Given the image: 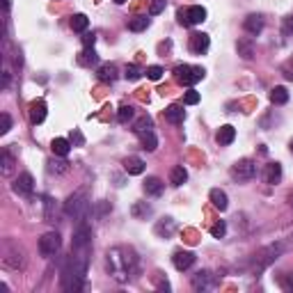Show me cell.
I'll return each instance as SVG.
<instances>
[{"mask_svg": "<svg viewBox=\"0 0 293 293\" xmlns=\"http://www.w3.org/2000/svg\"><path fill=\"white\" fill-rule=\"evenodd\" d=\"M138 268V257L131 247H112L108 250V270L117 282H129Z\"/></svg>", "mask_w": 293, "mask_h": 293, "instance_id": "6da1fadb", "label": "cell"}, {"mask_svg": "<svg viewBox=\"0 0 293 293\" xmlns=\"http://www.w3.org/2000/svg\"><path fill=\"white\" fill-rule=\"evenodd\" d=\"M0 263L5 268H12V270H21L26 268V252L12 238H5L3 245H0Z\"/></svg>", "mask_w": 293, "mask_h": 293, "instance_id": "7a4b0ae2", "label": "cell"}, {"mask_svg": "<svg viewBox=\"0 0 293 293\" xmlns=\"http://www.w3.org/2000/svg\"><path fill=\"white\" fill-rule=\"evenodd\" d=\"M87 211H90V199H87V195L82 193H73L69 199L65 202V213L69 218H76V220H80V218H85L87 216Z\"/></svg>", "mask_w": 293, "mask_h": 293, "instance_id": "3957f363", "label": "cell"}, {"mask_svg": "<svg viewBox=\"0 0 293 293\" xmlns=\"http://www.w3.org/2000/svg\"><path fill=\"white\" fill-rule=\"evenodd\" d=\"M204 71L202 67H190V65H179L174 67V80L179 82V85H195V82H199L204 78Z\"/></svg>", "mask_w": 293, "mask_h": 293, "instance_id": "277c9868", "label": "cell"}, {"mask_svg": "<svg viewBox=\"0 0 293 293\" xmlns=\"http://www.w3.org/2000/svg\"><path fill=\"white\" fill-rule=\"evenodd\" d=\"M232 177L236 181H250L257 177V163L250 158H241L232 165Z\"/></svg>", "mask_w": 293, "mask_h": 293, "instance_id": "5b68a950", "label": "cell"}, {"mask_svg": "<svg viewBox=\"0 0 293 293\" xmlns=\"http://www.w3.org/2000/svg\"><path fill=\"white\" fill-rule=\"evenodd\" d=\"M62 247V236L57 232H48L39 238V252L41 257H55Z\"/></svg>", "mask_w": 293, "mask_h": 293, "instance_id": "8992f818", "label": "cell"}, {"mask_svg": "<svg viewBox=\"0 0 293 293\" xmlns=\"http://www.w3.org/2000/svg\"><path fill=\"white\" fill-rule=\"evenodd\" d=\"M177 18L181 26H199V23L206 21V9H204L202 5H193V7H188L185 12L181 9V12L177 14Z\"/></svg>", "mask_w": 293, "mask_h": 293, "instance_id": "52a82bcc", "label": "cell"}, {"mask_svg": "<svg viewBox=\"0 0 293 293\" xmlns=\"http://www.w3.org/2000/svg\"><path fill=\"white\" fill-rule=\"evenodd\" d=\"M90 245H92V229L87 224H80L76 229V234H73L71 250H90Z\"/></svg>", "mask_w": 293, "mask_h": 293, "instance_id": "ba28073f", "label": "cell"}, {"mask_svg": "<svg viewBox=\"0 0 293 293\" xmlns=\"http://www.w3.org/2000/svg\"><path fill=\"white\" fill-rule=\"evenodd\" d=\"M188 46H190V51H193L195 55H202V53L208 51L211 39H208V35H204V32H193V35H190Z\"/></svg>", "mask_w": 293, "mask_h": 293, "instance_id": "9c48e42d", "label": "cell"}, {"mask_svg": "<svg viewBox=\"0 0 293 293\" xmlns=\"http://www.w3.org/2000/svg\"><path fill=\"white\" fill-rule=\"evenodd\" d=\"M195 259H197V257H195L190 250H179V252H174L172 263H174V268H177V270H181V273H183V270H188V268L193 266Z\"/></svg>", "mask_w": 293, "mask_h": 293, "instance_id": "30bf717a", "label": "cell"}, {"mask_svg": "<svg viewBox=\"0 0 293 293\" xmlns=\"http://www.w3.org/2000/svg\"><path fill=\"white\" fill-rule=\"evenodd\" d=\"M14 190H16L18 195H32V190H35V179H32V174L30 172L18 174V179L14 181Z\"/></svg>", "mask_w": 293, "mask_h": 293, "instance_id": "8fae6325", "label": "cell"}, {"mask_svg": "<svg viewBox=\"0 0 293 293\" xmlns=\"http://www.w3.org/2000/svg\"><path fill=\"white\" fill-rule=\"evenodd\" d=\"M154 232H156V236H160V238H170L177 232V222H174V218H160L158 222H156Z\"/></svg>", "mask_w": 293, "mask_h": 293, "instance_id": "7c38bea8", "label": "cell"}, {"mask_svg": "<svg viewBox=\"0 0 293 293\" xmlns=\"http://www.w3.org/2000/svg\"><path fill=\"white\" fill-rule=\"evenodd\" d=\"M46 112H48V106H46V101H41V99H37V101H32L30 103V121L32 124H41L44 119H46Z\"/></svg>", "mask_w": 293, "mask_h": 293, "instance_id": "4fadbf2b", "label": "cell"}, {"mask_svg": "<svg viewBox=\"0 0 293 293\" xmlns=\"http://www.w3.org/2000/svg\"><path fill=\"white\" fill-rule=\"evenodd\" d=\"M213 284H216V280H213V275L208 270H199L197 275L193 277V289L195 291H206V289H211Z\"/></svg>", "mask_w": 293, "mask_h": 293, "instance_id": "5bb4252c", "label": "cell"}, {"mask_svg": "<svg viewBox=\"0 0 293 293\" xmlns=\"http://www.w3.org/2000/svg\"><path fill=\"white\" fill-rule=\"evenodd\" d=\"M216 140H218V144H220V146H227V144H232L234 140H236V129H234L232 124H224V126H220V131H218Z\"/></svg>", "mask_w": 293, "mask_h": 293, "instance_id": "9a60e30c", "label": "cell"}, {"mask_svg": "<svg viewBox=\"0 0 293 293\" xmlns=\"http://www.w3.org/2000/svg\"><path fill=\"white\" fill-rule=\"evenodd\" d=\"M208 199H211V204L218 208V211H227V206H229V197H227V193H224V190L213 188L211 193H208Z\"/></svg>", "mask_w": 293, "mask_h": 293, "instance_id": "2e32d148", "label": "cell"}, {"mask_svg": "<svg viewBox=\"0 0 293 293\" xmlns=\"http://www.w3.org/2000/svg\"><path fill=\"white\" fill-rule=\"evenodd\" d=\"M243 28H245V32L247 35H259V32L263 30V18L259 16V14H250V16L243 21Z\"/></svg>", "mask_w": 293, "mask_h": 293, "instance_id": "e0dca14e", "label": "cell"}, {"mask_svg": "<svg viewBox=\"0 0 293 293\" xmlns=\"http://www.w3.org/2000/svg\"><path fill=\"white\" fill-rule=\"evenodd\" d=\"M124 170L131 174V177H138V174L144 172V160L138 158V156H129V158L124 160Z\"/></svg>", "mask_w": 293, "mask_h": 293, "instance_id": "ac0fdd59", "label": "cell"}, {"mask_svg": "<svg viewBox=\"0 0 293 293\" xmlns=\"http://www.w3.org/2000/svg\"><path fill=\"white\" fill-rule=\"evenodd\" d=\"M165 119H168L170 124H183V119H185V110H183V106L172 103L168 110H165Z\"/></svg>", "mask_w": 293, "mask_h": 293, "instance_id": "d6986e66", "label": "cell"}, {"mask_svg": "<svg viewBox=\"0 0 293 293\" xmlns=\"http://www.w3.org/2000/svg\"><path fill=\"white\" fill-rule=\"evenodd\" d=\"M236 51L243 60H252V57H255V44H252L250 37H243V39H238Z\"/></svg>", "mask_w": 293, "mask_h": 293, "instance_id": "ffe728a7", "label": "cell"}, {"mask_svg": "<svg viewBox=\"0 0 293 293\" xmlns=\"http://www.w3.org/2000/svg\"><path fill=\"white\" fill-rule=\"evenodd\" d=\"M282 179V165L280 163H268L263 170V181L266 183H277Z\"/></svg>", "mask_w": 293, "mask_h": 293, "instance_id": "44dd1931", "label": "cell"}, {"mask_svg": "<svg viewBox=\"0 0 293 293\" xmlns=\"http://www.w3.org/2000/svg\"><path fill=\"white\" fill-rule=\"evenodd\" d=\"M163 190H165V183L160 181L158 177H149L144 181V193L151 195V197H158V195H163Z\"/></svg>", "mask_w": 293, "mask_h": 293, "instance_id": "7402d4cb", "label": "cell"}, {"mask_svg": "<svg viewBox=\"0 0 293 293\" xmlns=\"http://www.w3.org/2000/svg\"><path fill=\"white\" fill-rule=\"evenodd\" d=\"M96 76H99L101 82H115L117 80V67L108 62V65H101L99 71H96Z\"/></svg>", "mask_w": 293, "mask_h": 293, "instance_id": "603a6c76", "label": "cell"}, {"mask_svg": "<svg viewBox=\"0 0 293 293\" xmlns=\"http://www.w3.org/2000/svg\"><path fill=\"white\" fill-rule=\"evenodd\" d=\"M188 181V172H185L183 165H174L172 172H170V183L174 185V188H179V185H183Z\"/></svg>", "mask_w": 293, "mask_h": 293, "instance_id": "cb8c5ba5", "label": "cell"}, {"mask_svg": "<svg viewBox=\"0 0 293 293\" xmlns=\"http://www.w3.org/2000/svg\"><path fill=\"white\" fill-rule=\"evenodd\" d=\"M51 149H53V154H55V156L65 158V156L71 151V140H67V138H55V140L51 142Z\"/></svg>", "mask_w": 293, "mask_h": 293, "instance_id": "d4e9b609", "label": "cell"}, {"mask_svg": "<svg viewBox=\"0 0 293 293\" xmlns=\"http://www.w3.org/2000/svg\"><path fill=\"white\" fill-rule=\"evenodd\" d=\"M286 101H289V92H286V87H282V85L273 87V90H270V103L284 106Z\"/></svg>", "mask_w": 293, "mask_h": 293, "instance_id": "484cf974", "label": "cell"}, {"mask_svg": "<svg viewBox=\"0 0 293 293\" xmlns=\"http://www.w3.org/2000/svg\"><path fill=\"white\" fill-rule=\"evenodd\" d=\"M87 26H90V18L85 14H73L71 16V30L73 32H85Z\"/></svg>", "mask_w": 293, "mask_h": 293, "instance_id": "4316f807", "label": "cell"}, {"mask_svg": "<svg viewBox=\"0 0 293 293\" xmlns=\"http://www.w3.org/2000/svg\"><path fill=\"white\" fill-rule=\"evenodd\" d=\"M151 129H154V121H151V117H146V115L140 117V119L133 124V131L138 135H142V133H146V131H151Z\"/></svg>", "mask_w": 293, "mask_h": 293, "instance_id": "83f0119b", "label": "cell"}, {"mask_svg": "<svg viewBox=\"0 0 293 293\" xmlns=\"http://www.w3.org/2000/svg\"><path fill=\"white\" fill-rule=\"evenodd\" d=\"M146 28H149V18L146 16H135L129 21V30H133V32H142Z\"/></svg>", "mask_w": 293, "mask_h": 293, "instance_id": "f1b7e54d", "label": "cell"}, {"mask_svg": "<svg viewBox=\"0 0 293 293\" xmlns=\"http://www.w3.org/2000/svg\"><path fill=\"white\" fill-rule=\"evenodd\" d=\"M96 60H99V55H96V51L94 48H85V51L80 53V65L82 67H90V65H96Z\"/></svg>", "mask_w": 293, "mask_h": 293, "instance_id": "f546056e", "label": "cell"}, {"mask_svg": "<svg viewBox=\"0 0 293 293\" xmlns=\"http://www.w3.org/2000/svg\"><path fill=\"white\" fill-rule=\"evenodd\" d=\"M140 138H142V149H146V151H154L156 146H158V140H156L154 131H146V133H142Z\"/></svg>", "mask_w": 293, "mask_h": 293, "instance_id": "4dcf8cb0", "label": "cell"}, {"mask_svg": "<svg viewBox=\"0 0 293 293\" xmlns=\"http://www.w3.org/2000/svg\"><path fill=\"white\" fill-rule=\"evenodd\" d=\"M0 165H3V174H5V177H9V174H12V170H14V158L7 154V151H3V154H0Z\"/></svg>", "mask_w": 293, "mask_h": 293, "instance_id": "1f68e13d", "label": "cell"}, {"mask_svg": "<svg viewBox=\"0 0 293 293\" xmlns=\"http://www.w3.org/2000/svg\"><path fill=\"white\" fill-rule=\"evenodd\" d=\"M142 73H144V71L140 69L138 65H129V67L124 69V78H126V80H138V78L142 76Z\"/></svg>", "mask_w": 293, "mask_h": 293, "instance_id": "d6a6232c", "label": "cell"}, {"mask_svg": "<svg viewBox=\"0 0 293 293\" xmlns=\"http://www.w3.org/2000/svg\"><path fill=\"white\" fill-rule=\"evenodd\" d=\"M131 213H133L135 218H146V216H151V206L149 204H133Z\"/></svg>", "mask_w": 293, "mask_h": 293, "instance_id": "836d02e7", "label": "cell"}, {"mask_svg": "<svg viewBox=\"0 0 293 293\" xmlns=\"http://www.w3.org/2000/svg\"><path fill=\"white\" fill-rule=\"evenodd\" d=\"M146 78H149V80H160V78H163V67H158V65H154V67H146Z\"/></svg>", "mask_w": 293, "mask_h": 293, "instance_id": "e575fe53", "label": "cell"}, {"mask_svg": "<svg viewBox=\"0 0 293 293\" xmlns=\"http://www.w3.org/2000/svg\"><path fill=\"white\" fill-rule=\"evenodd\" d=\"M51 172H57V174H62V172H69V163H67V160H51Z\"/></svg>", "mask_w": 293, "mask_h": 293, "instance_id": "d590c367", "label": "cell"}, {"mask_svg": "<svg viewBox=\"0 0 293 293\" xmlns=\"http://www.w3.org/2000/svg\"><path fill=\"white\" fill-rule=\"evenodd\" d=\"M117 119H119L121 124H126L129 119H133V108H131V106H121L119 112H117Z\"/></svg>", "mask_w": 293, "mask_h": 293, "instance_id": "8d00e7d4", "label": "cell"}, {"mask_svg": "<svg viewBox=\"0 0 293 293\" xmlns=\"http://www.w3.org/2000/svg\"><path fill=\"white\" fill-rule=\"evenodd\" d=\"M224 234H227V224H224L222 220L211 227V236H213V238H224Z\"/></svg>", "mask_w": 293, "mask_h": 293, "instance_id": "74e56055", "label": "cell"}, {"mask_svg": "<svg viewBox=\"0 0 293 293\" xmlns=\"http://www.w3.org/2000/svg\"><path fill=\"white\" fill-rule=\"evenodd\" d=\"M183 103L185 106H197L199 103V92L197 90H188L183 96Z\"/></svg>", "mask_w": 293, "mask_h": 293, "instance_id": "f35d334b", "label": "cell"}, {"mask_svg": "<svg viewBox=\"0 0 293 293\" xmlns=\"http://www.w3.org/2000/svg\"><path fill=\"white\" fill-rule=\"evenodd\" d=\"M282 35H286V37L293 35V14H289L286 18H282Z\"/></svg>", "mask_w": 293, "mask_h": 293, "instance_id": "ab89813d", "label": "cell"}, {"mask_svg": "<svg viewBox=\"0 0 293 293\" xmlns=\"http://www.w3.org/2000/svg\"><path fill=\"white\" fill-rule=\"evenodd\" d=\"M280 286L284 291H293V273H284V275L280 277Z\"/></svg>", "mask_w": 293, "mask_h": 293, "instance_id": "60d3db41", "label": "cell"}, {"mask_svg": "<svg viewBox=\"0 0 293 293\" xmlns=\"http://www.w3.org/2000/svg\"><path fill=\"white\" fill-rule=\"evenodd\" d=\"M165 0H154V3H151V7H149V16H156V14H160L165 9Z\"/></svg>", "mask_w": 293, "mask_h": 293, "instance_id": "b9f144b4", "label": "cell"}, {"mask_svg": "<svg viewBox=\"0 0 293 293\" xmlns=\"http://www.w3.org/2000/svg\"><path fill=\"white\" fill-rule=\"evenodd\" d=\"M69 140H71V144H73V146H82V144H85V138H82V133H80L78 129H73V131H71Z\"/></svg>", "mask_w": 293, "mask_h": 293, "instance_id": "7bdbcfd3", "label": "cell"}, {"mask_svg": "<svg viewBox=\"0 0 293 293\" xmlns=\"http://www.w3.org/2000/svg\"><path fill=\"white\" fill-rule=\"evenodd\" d=\"M282 73H284L286 80L293 82V57H291V60H286L284 65H282Z\"/></svg>", "mask_w": 293, "mask_h": 293, "instance_id": "ee69618b", "label": "cell"}, {"mask_svg": "<svg viewBox=\"0 0 293 293\" xmlns=\"http://www.w3.org/2000/svg\"><path fill=\"white\" fill-rule=\"evenodd\" d=\"M0 121H3V126H0V133H9V129H12V117L7 115V112H3V117H0Z\"/></svg>", "mask_w": 293, "mask_h": 293, "instance_id": "f6af8a7d", "label": "cell"}, {"mask_svg": "<svg viewBox=\"0 0 293 293\" xmlns=\"http://www.w3.org/2000/svg\"><path fill=\"white\" fill-rule=\"evenodd\" d=\"M94 44H96L94 32H85V35H82V46H85V48H94Z\"/></svg>", "mask_w": 293, "mask_h": 293, "instance_id": "bcb514c9", "label": "cell"}, {"mask_svg": "<svg viewBox=\"0 0 293 293\" xmlns=\"http://www.w3.org/2000/svg\"><path fill=\"white\" fill-rule=\"evenodd\" d=\"M286 202H289V206L293 208V190H291V193H289V197H286Z\"/></svg>", "mask_w": 293, "mask_h": 293, "instance_id": "7dc6e473", "label": "cell"}, {"mask_svg": "<svg viewBox=\"0 0 293 293\" xmlns=\"http://www.w3.org/2000/svg\"><path fill=\"white\" fill-rule=\"evenodd\" d=\"M289 149H291V154H293V138H291V142H289Z\"/></svg>", "mask_w": 293, "mask_h": 293, "instance_id": "c3c4849f", "label": "cell"}, {"mask_svg": "<svg viewBox=\"0 0 293 293\" xmlns=\"http://www.w3.org/2000/svg\"><path fill=\"white\" fill-rule=\"evenodd\" d=\"M115 3H117V5H124V3H126V0H115Z\"/></svg>", "mask_w": 293, "mask_h": 293, "instance_id": "681fc988", "label": "cell"}]
</instances>
